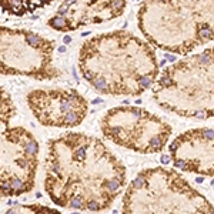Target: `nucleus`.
Instances as JSON below:
<instances>
[{"label":"nucleus","mask_w":214,"mask_h":214,"mask_svg":"<svg viewBox=\"0 0 214 214\" xmlns=\"http://www.w3.org/2000/svg\"><path fill=\"white\" fill-rule=\"evenodd\" d=\"M59 52H60V53H64V52H66V47H60V49H59Z\"/></svg>","instance_id":"10"},{"label":"nucleus","mask_w":214,"mask_h":214,"mask_svg":"<svg viewBox=\"0 0 214 214\" xmlns=\"http://www.w3.org/2000/svg\"><path fill=\"white\" fill-rule=\"evenodd\" d=\"M73 214H79V213H73Z\"/></svg>","instance_id":"13"},{"label":"nucleus","mask_w":214,"mask_h":214,"mask_svg":"<svg viewBox=\"0 0 214 214\" xmlns=\"http://www.w3.org/2000/svg\"><path fill=\"white\" fill-rule=\"evenodd\" d=\"M211 184H213V186H214V180H213V181H211Z\"/></svg>","instance_id":"12"},{"label":"nucleus","mask_w":214,"mask_h":214,"mask_svg":"<svg viewBox=\"0 0 214 214\" xmlns=\"http://www.w3.org/2000/svg\"><path fill=\"white\" fill-rule=\"evenodd\" d=\"M166 59H167L168 61H174L177 57H176V56H173V54H166Z\"/></svg>","instance_id":"6"},{"label":"nucleus","mask_w":214,"mask_h":214,"mask_svg":"<svg viewBox=\"0 0 214 214\" xmlns=\"http://www.w3.org/2000/svg\"><path fill=\"white\" fill-rule=\"evenodd\" d=\"M203 181H204V178L203 177H197L196 178V183H203Z\"/></svg>","instance_id":"8"},{"label":"nucleus","mask_w":214,"mask_h":214,"mask_svg":"<svg viewBox=\"0 0 214 214\" xmlns=\"http://www.w3.org/2000/svg\"><path fill=\"white\" fill-rule=\"evenodd\" d=\"M71 42V39H70V36H66L64 37V43H66V44H69V43Z\"/></svg>","instance_id":"7"},{"label":"nucleus","mask_w":214,"mask_h":214,"mask_svg":"<svg viewBox=\"0 0 214 214\" xmlns=\"http://www.w3.org/2000/svg\"><path fill=\"white\" fill-rule=\"evenodd\" d=\"M14 113H16L14 104L12 103L9 94L4 90H2V124L3 126L6 124V128H7V124H9L10 119L14 116Z\"/></svg>","instance_id":"2"},{"label":"nucleus","mask_w":214,"mask_h":214,"mask_svg":"<svg viewBox=\"0 0 214 214\" xmlns=\"http://www.w3.org/2000/svg\"><path fill=\"white\" fill-rule=\"evenodd\" d=\"M210 214H214V208H213V210H211V211H210Z\"/></svg>","instance_id":"11"},{"label":"nucleus","mask_w":214,"mask_h":214,"mask_svg":"<svg viewBox=\"0 0 214 214\" xmlns=\"http://www.w3.org/2000/svg\"><path fill=\"white\" fill-rule=\"evenodd\" d=\"M101 101H103L101 98H94V100H93V103H94V104H97V103H101Z\"/></svg>","instance_id":"9"},{"label":"nucleus","mask_w":214,"mask_h":214,"mask_svg":"<svg viewBox=\"0 0 214 214\" xmlns=\"http://www.w3.org/2000/svg\"><path fill=\"white\" fill-rule=\"evenodd\" d=\"M160 161H161L163 164H167V163H170V156H168V154H161V157H160Z\"/></svg>","instance_id":"5"},{"label":"nucleus","mask_w":214,"mask_h":214,"mask_svg":"<svg viewBox=\"0 0 214 214\" xmlns=\"http://www.w3.org/2000/svg\"><path fill=\"white\" fill-rule=\"evenodd\" d=\"M70 207H71V208H76V210L86 208V205H84V199H83V196H74L73 199L70 200Z\"/></svg>","instance_id":"4"},{"label":"nucleus","mask_w":214,"mask_h":214,"mask_svg":"<svg viewBox=\"0 0 214 214\" xmlns=\"http://www.w3.org/2000/svg\"><path fill=\"white\" fill-rule=\"evenodd\" d=\"M26 150H27L30 154H33V156H37L39 154V150H40V146L39 143H37L36 140H34V137L31 138V140H29L27 143H26Z\"/></svg>","instance_id":"3"},{"label":"nucleus","mask_w":214,"mask_h":214,"mask_svg":"<svg viewBox=\"0 0 214 214\" xmlns=\"http://www.w3.org/2000/svg\"><path fill=\"white\" fill-rule=\"evenodd\" d=\"M27 104L40 124L52 127H64L71 111L87 114V101L76 90H33L27 94Z\"/></svg>","instance_id":"1"}]
</instances>
